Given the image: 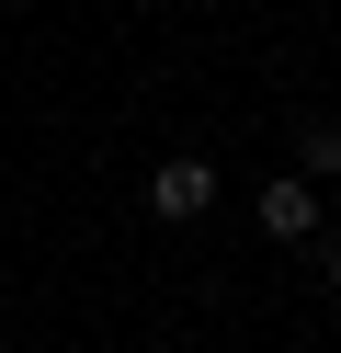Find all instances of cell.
I'll list each match as a JSON object with an SVG mask.
<instances>
[{
  "mask_svg": "<svg viewBox=\"0 0 341 353\" xmlns=\"http://www.w3.org/2000/svg\"><path fill=\"white\" fill-rule=\"evenodd\" d=\"M205 205H216V160H194V148H182V160L148 171V216H205Z\"/></svg>",
  "mask_w": 341,
  "mask_h": 353,
  "instance_id": "1",
  "label": "cell"
},
{
  "mask_svg": "<svg viewBox=\"0 0 341 353\" xmlns=\"http://www.w3.org/2000/svg\"><path fill=\"white\" fill-rule=\"evenodd\" d=\"M262 228L285 239V251H296V239H318V194H307V183H262Z\"/></svg>",
  "mask_w": 341,
  "mask_h": 353,
  "instance_id": "2",
  "label": "cell"
},
{
  "mask_svg": "<svg viewBox=\"0 0 341 353\" xmlns=\"http://www.w3.org/2000/svg\"><path fill=\"white\" fill-rule=\"evenodd\" d=\"M307 171H341V114H318V125H307Z\"/></svg>",
  "mask_w": 341,
  "mask_h": 353,
  "instance_id": "3",
  "label": "cell"
}]
</instances>
